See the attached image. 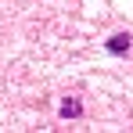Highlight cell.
<instances>
[{"instance_id":"6da1fadb","label":"cell","mask_w":133,"mask_h":133,"mask_svg":"<svg viewBox=\"0 0 133 133\" xmlns=\"http://www.w3.org/2000/svg\"><path fill=\"white\" fill-rule=\"evenodd\" d=\"M108 50H111V54H126V50H130V36H126V32L111 36V40H108Z\"/></svg>"},{"instance_id":"7a4b0ae2","label":"cell","mask_w":133,"mask_h":133,"mask_svg":"<svg viewBox=\"0 0 133 133\" xmlns=\"http://www.w3.org/2000/svg\"><path fill=\"white\" fill-rule=\"evenodd\" d=\"M61 115H65V119H79V115H83V104H79V101H61Z\"/></svg>"}]
</instances>
